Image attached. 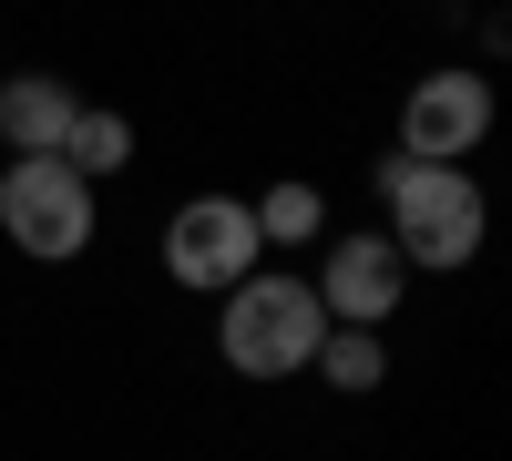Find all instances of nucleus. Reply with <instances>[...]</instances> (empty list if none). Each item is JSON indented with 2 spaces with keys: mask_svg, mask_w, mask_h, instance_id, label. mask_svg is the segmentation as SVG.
Returning a JSON list of instances; mask_svg holds the SVG:
<instances>
[{
  "mask_svg": "<svg viewBox=\"0 0 512 461\" xmlns=\"http://www.w3.org/2000/svg\"><path fill=\"white\" fill-rule=\"evenodd\" d=\"M318 339H328V308H318V287L297 267H246L226 287L216 349H226L236 380H297V369L318 359Z\"/></svg>",
  "mask_w": 512,
  "mask_h": 461,
  "instance_id": "nucleus-1",
  "label": "nucleus"
},
{
  "mask_svg": "<svg viewBox=\"0 0 512 461\" xmlns=\"http://www.w3.org/2000/svg\"><path fill=\"white\" fill-rule=\"evenodd\" d=\"M246 216H256V246H308V236H328V195L318 185H267V195H246Z\"/></svg>",
  "mask_w": 512,
  "mask_h": 461,
  "instance_id": "nucleus-10",
  "label": "nucleus"
},
{
  "mask_svg": "<svg viewBox=\"0 0 512 461\" xmlns=\"http://www.w3.org/2000/svg\"><path fill=\"white\" fill-rule=\"evenodd\" d=\"M72 113H82V93L62 72H11V82H0V144H11V154H62Z\"/></svg>",
  "mask_w": 512,
  "mask_h": 461,
  "instance_id": "nucleus-7",
  "label": "nucleus"
},
{
  "mask_svg": "<svg viewBox=\"0 0 512 461\" xmlns=\"http://www.w3.org/2000/svg\"><path fill=\"white\" fill-rule=\"evenodd\" d=\"M62 164H72L82 185L123 175V164H134V123H123V113H103V103H82V113H72V134H62Z\"/></svg>",
  "mask_w": 512,
  "mask_h": 461,
  "instance_id": "nucleus-8",
  "label": "nucleus"
},
{
  "mask_svg": "<svg viewBox=\"0 0 512 461\" xmlns=\"http://www.w3.org/2000/svg\"><path fill=\"white\" fill-rule=\"evenodd\" d=\"M308 369H318V380H328L338 400H369L379 380H390V349H379V328H328Z\"/></svg>",
  "mask_w": 512,
  "mask_h": 461,
  "instance_id": "nucleus-9",
  "label": "nucleus"
},
{
  "mask_svg": "<svg viewBox=\"0 0 512 461\" xmlns=\"http://www.w3.org/2000/svg\"><path fill=\"white\" fill-rule=\"evenodd\" d=\"M246 267H267L246 195H195V205H175V226H164V277H175V287H195V298H226Z\"/></svg>",
  "mask_w": 512,
  "mask_h": 461,
  "instance_id": "nucleus-4",
  "label": "nucleus"
},
{
  "mask_svg": "<svg viewBox=\"0 0 512 461\" xmlns=\"http://www.w3.org/2000/svg\"><path fill=\"white\" fill-rule=\"evenodd\" d=\"M379 195H390V246L400 267H472L482 236H492V205L461 164H420V154H390L379 164Z\"/></svg>",
  "mask_w": 512,
  "mask_h": 461,
  "instance_id": "nucleus-2",
  "label": "nucleus"
},
{
  "mask_svg": "<svg viewBox=\"0 0 512 461\" xmlns=\"http://www.w3.org/2000/svg\"><path fill=\"white\" fill-rule=\"evenodd\" d=\"M0 236L21 257H41V267H72L93 246V185L62 154H11L0 164Z\"/></svg>",
  "mask_w": 512,
  "mask_h": 461,
  "instance_id": "nucleus-3",
  "label": "nucleus"
},
{
  "mask_svg": "<svg viewBox=\"0 0 512 461\" xmlns=\"http://www.w3.org/2000/svg\"><path fill=\"white\" fill-rule=\"evenodd\" d=\"M308 287H318L328 328H379V318H400L410 267H400V246H390V236H328V267H318Z\"/></svg>",
  "mask_w": 512,
  "mask_h": 461,
  "instance_id": "nucleus-6",
  "label": "nucleus"
},
{
  "mask_svg": "<svg viewBox=\"0 0 512 461\" xmlns=\"http://www.w3.org/2000/svg\"><path fill=\"white\" fill-rule=\"evenodd\" d=\"M492 134V82L482 72H420L410 82V103H400V154H420V164H461Z\"/></svg>",
  "mask_w": 512,
  "mask_h": 461,
  "instance_id": "nucleus-5",
  "label": "nucleus"
}]
</instances>
